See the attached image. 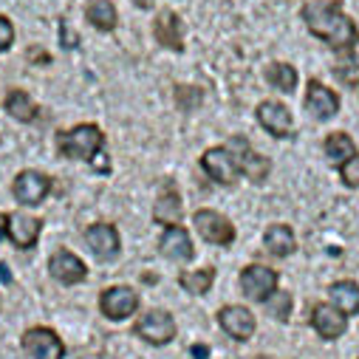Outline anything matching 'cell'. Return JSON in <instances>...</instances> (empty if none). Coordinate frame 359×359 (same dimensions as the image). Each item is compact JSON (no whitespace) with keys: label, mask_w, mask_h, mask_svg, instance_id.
Returning <instances> with one entry per match:
<instances>
[{"label":"cell","mask_w":359,"mask_h":359,"mask_svg":"<svg viewBox=\"0 0 359 359\" xmlns=\"http://www.w3.org/2000/svg\"><path fill=\"white\" fill-rule=\"evenodd\" d=\"M201 167H204V172L212 178L215 184H232L235 182V175H238V161H235V153L229 150V147H210V150H204V156H201Z\"/></svg>","instance_id":"cell-10"},{"label":"cell","mask_w":359,"mask_h":359,"mask_svg":"<svg viewBox=\"0 0 359 359\" xmlns=\"http://www.w3.org/2000/svg\"><path fill=\"white\" fill-rule=\"evenodd\" d=\"M300 18L306 20V26L314 37L325 40L339 54H351L359 43V32H356L353 20L342 12L339 0H309L300 9Z\"/></svg>","instance_id":"cell-1"},{"label":"cell","mask_w":359,"mask_h":359,"mask_svg":"<svg viewBox=\"0 0 359 359\" xmlns=\"http://www.w3.org/2000/svg\"><path fill=\"white\" fill-rule=\"evenodd\" d=\"M325 156H328L331 161L342 164V161H348L351 156H356V144H353V139H351L348 133H342V130L328 133V136H325Z\"/></svg>","instance_id":"cell-26"},{"label":"cell","mask_w":359,"mask_h":359,"mask_svg":"<svg viewBox=\"0 0 359 359\" xmlns=\"http://www.w3.org/2000/svg\"><path fill=\"white\" fill-rule=\"evenodd\" d=\"M306 111L317 119V122H328L337 116L339 111V94L334 88H325L320 79H309V88H306Z\"/></svg>","instance_id":"cell-9"},{"label":"cell","mask_w":359,"mask_h":359,"mask_svg":"<svg viewBox=\"0 0 359 359\" xmlns=\"http://www.w3.org/2000/svg\"><path fill=\"white\" fill-rule=\"evenodd\" d=\"M48 272H51V278H54L57 283L74 286V283H82V280L88 278V266H85V260L76 257L74 252L60 249V252H54L51 260H48Z\"/></svg>","instance_id":"cell-11"},{"label":"cell","mask_w":359,"mask_h":359,"mask_svg":"<svg viewBox=\"0 0 359 359\" xmlns=\"http://www.w3.org/2000/svg\"><path fill=\"white\" fill-rule=\"evenodd\" d=\"M6 235H9V215L0 212V241H4Z\"/></svg>","instance_id":"cell-36"},{"label":"cell","mask_w":359,"mask_h":359,"mask_svg":"<svg viewBox=\"0 0 359 359\" xmlns=\"http://www.w3.org/2000/svg\"><path fill=\"white\" fill-rule=\"evenodd\" d=\"M311 328L323 337V339H339L342 334H345V328H348V317L337 309V306H331V303H320V306H314V311H311Z\"/></svg>","instance_id":"cell-16"},{"label":"cell","mask_w":359,"mask_h":359,"mask_svg":"<svg viewBox=\"0 0 359 359\" xmlns=\"http://www.w3.org/2000/svg\"><path fill=\"white\" fill-rule=\"evenodd\" d=\"M278 283L280 275L263 263H252L241 272V292L255 303H269V297L278 292Z\"/></svg>","instance_id":"cell-3"},{"label":"cell","mask_w":359,"mask_h":359,"mask_svg":"<svg viewBox=\"0 0 359 359\" xmlns=\"http://www.w3.org/2000/svg\"><path fill=\"white\" fill-rule=\"evenodd\" d=\"M153 218L161 226H178V221H182V196H178L172 182L164 184V190L153 207Z\"/></svg>","instance_id":"cell-20"},{"label":"cell","mask_w":359,"mask_h":359,"mask_svg":"<svg viewBox=\"0 0 359 359\" xmlns=\"http://www.w3.org/2000/svg\"><path fill=\"white\" fill-rule=\"evenodd\" d=\"M139 306H142L139 292L130 289V286H111V289H105L102 297H100V311H102L108 320H114V323L133 317V314L139 311Z\"/></svg>","instance_id":"cell-5"},{"label":"cell","mask_w":359,"mask_h":359,"mask_svg":"<svg viewBox=\"0 0 359 359\" xmlns=\"http://www.w3.org/2000/svg\"><path fill=\"white\" fill-rule=\"evenodd\" d=\"M12 193H15V201L23 204V207H37L46 201V196L51 193V178L40 170H23L18 172L15 184H12Z\"/></svg>","instance_id":"cell-6"},{"label":"cell","mask_w":359,"mask_h":359,"mask_svg":"<svg viewBox=\"0 0 359 359\" xmlns=\"http://www.w3.org/2000/svg\"><path fill=\"white\" fill-rule=\"evenodd\" d=\"M263 246H266L269 255H275V257H289L297 249L294 229L289 224H272L263 235Z\"/></svg>","instance_id":"cell-21"},{"label":"cell","mask_w":359,"mask_h":359,"mask_svg":"<svg viewBox=\"0 0 359 359\" xmlns=\"http://www.w3.org/2000/svg\"><path fill=\"white\" fill-rule=\"evenodd\" d=\"M260 359H266V356H260Z\"/></svg>","instance_id":"cell-38"},{"label":"cell","mask_w":359,"mask_h":359,"mask_svg":"<svg viewBox=\"0 0 359 359\" xmlns=\"http://www.w3.org/2000/svg\"><path fill=\"white\" fill-rule=\"evenodd\" d=\"M153 34L158 40L161 48H170V51H184V23L178 18L172 9H164L156 23H153Z\"/></svg>","instance_id":"cell-15"},{"label":"cell","mask_w":359,"mask_h":359,"mask_svg":"<svg viewBox=\"0 0 359 359\" xmlns=\"http://www.w3.org/2000/svg\"><path fill=\"white\" fill-rule=\"evenodd\" d=\"M190 351H193L196 359H210V348H207V345H193Z\"/></svg>","instance_id":"cell-34"},{"label":"cell","mask_w":359,"mask_h":359,"mask_svg":"<svg viewBox=\"0 0 359 359\" xmlns=\"http://www.w3.org/2000/svg\"><path fill=\"white\" fill-rule=\"evenodd\" d=\"M12 43H15V26L9 18L0 15V51H9Z\"/></svg>","instance_id":"cell-31"},{"label":"cell","mask_w":359,"mask_h":359,"mask_svg":"<svg viewBox=\"0 0 359 359\" xmlns=\"http://www.w3.org/2000/svg\"><path fill=\"white\" fill-rule=\"evenodd\" d=\"M229 150L235 153L238 167L252 178V182H263V178L269 175V167H272V164H269V158L260 156V153H255L243 136H235L232 144H229Z\"/></svg>","instance_id":"cell-17"},{"label":"cell","mask_w":359,"mask_h":359,"mask_svg":"<svg viewBox=\"0 0 359 359\" xmlns=\"http://www.w3.org/2000/svg\"><path fill=\"white\" fill-rule=\"evenodd\" d=\"M133 334L142 337L144 342L150 345H167L175 339V320L170 311H161V309H153L147 314H142L133 325Z\"/></svg>","instance_id":"cell-4"},{"label":"cell","mask_w":359,"mask_h":359,"mask_svg":"<svg viewBox=\"0 0 359 359\" xmlns=\"http://www.w3.org/2000/svg\"><path fill=\"white\" fill-rule=\"evenodd\" d=\"M20 345H23V351H26L32 359H62V353H65V345H62V339L57 337V331H51V328H46V325L29 328V331L23 334Z\"/></svg>","instance_id":"cell-7"},{"label":"cell","mask_w":359,"mask_h":359,"mask_svg":"<svg viewBox=\"0 0 359 359\" xmlns=\"http://www.w3.org/2000/svg\"><path fill=\"white\" fill-rule=\"evenodd\" d=\"M266 82L283 94H292L297 88V68L289 62H272V65H266Z\"/></svg>","instance_id":"cell-25"},{"label":"cell","mask_w":359,"mask_h":359,"mask_svg":"<svg viewBox=\"0 0 359 359\" xmlns=\"http://www.w3.org/2000/svg\"><path fill=\"white\" fill-rule=\"evenodd\" d=\"M29 57H32L34 62H40V65H48V62H51V57H48L43 48H32V51H29Z\"/></svg>","instance_id":"cell-33"},{"label":"cell","mask_w":359,"mask_h":359,"mask_svg":"<svg viewBox=\"0 0 359 359\" xmlns=\"http://www.w3.org/2000/svg\"><path fill=\"white\" fill-rule=\"evenodd\" d=\"M105 147V133L91 125L82 122L71 130H60L57 133V150L65 158H82V161H94Z\"/></svg>","instance_id":"cell-2"},{"label":"cell","mask_w":359,"mask_h":359,"mask_svg":"<svg viewBox=\"0 0 359 359\" xmlns=\"http://www.w3.org/2000/svg\"><path fill=\"white\" fill-rule=\"evenodd\" d=\"M43 232V221L26 212H12L9 215V238L18 249H34L37 238Z\"/></svg>","instance_id":"cell-19"},{"label":"cell","mask_w":359,"mask_h":359,"mask_svg":"<svg viewBox=\"0 0 359 359\" xmlns=\"http://www.w3.org/2000/svg\"><path fill=\"white\" fill-rule=\"evenodd\" d=\"M269 311H272L275 320L286 323L289 314H292V294L289 292H275L272 297H269Z\"/></svg>","instance_id":"cell-29"},{"label":"cell","mask_w":359,"mask_h":359,"mask_svg":"<svg viewBox=\"0 0 359 359\" xmlns=\"http://www.w3.org/2000/svg\"><path fill=\"white\" fill-rule=\"evenodd\" d=\"M85 20L91 23L97 32H114L116 29V6L111 0H91L85 6Z\"/></svg>","instance_id":"cell-24"},{"label":"cell","mask_w":359,"mask_h":359,"mask_svg":"<svg viewBox=\"0 0 359 359\" xmlns=\"http://www.w3.org/2000/svg\"><path fill=\"white\" fill-rule=\"evenodd\" d=\"M158 249H161L164 257H170L175 263H187V260L196 257L193 241H190L187 229H182V226H167L164 235H161V241H158Z\"/></svg>","instance_id":"cell-18"},{"label":"cell","mask_w":359,"mask_h":359,"mask_svg":"<svg viewBox=\"0 0 359 359\" xmlns=\"http://www.w3.org/2000/svg\"><path fill=\"white\" fill-rule=\"evenodd\" d=\"M328 294H331V306H337L345 317L359 314V283L356 280H337L331 283Z\"/></svg>","instance_id":"cell-22"},{"label":"cell","mask_w":359,"mask_h":359,"mask_svg":"<svg viewBox=\"0 0 359 359\" xmlns=\"http://www.w3.org/2000/svg\"><path fill=\"white\" fill-rule=\"evenodd\" d=\"M85 243L97 260H114L119 255V232L114 224H91L85 229Z\"/></svg>","instance_id":"cell-14"},{"label":"cell","mask_w":359,"mask_h":359,"mask_svg":"<svg viewBox=\"0 0 359 359\" xmlns=\"http://www.w3.org/2000/svg\"><path fill=\"white\" fill-rule=\"evenodd\" d=\"M204 100V91L201 88H187V85H178L175 88V105L182 111H196Z\"/></svg>","instance_id":"cell-28"},{"label":"cell","mask_w":359,"mask_h":359,"mask_svg":"<svg viewBox=\"0 0 359 359\" xmlns=\"http://www.w3.org/2000/svg\"><path fill=\"white\" fill-rule=\"evenodd\" d=\"M60 43H62V48H68V51L79 46V34L71 32V26H68L65 20H60Z\"/></svg>","instance_id":"cell-32"},{"label":"cell","mask_w":359,"mask_h":359,"mask_svg":"<svg viewBox=\"0 0 359 359\" xmlns=\"http://www.w3.org/2000/svg\"><path fill=\"white\" fill-rule=\"evenodd\" d=\"M136 6H142V9H150V6H153V0H136Z\"/></svg>","instance_id":"cell-37"},{"label":"cell","mask_w":359,"mask_h":359,"mask_svg":"<svg viewBox=\"0 0 359 359\" xmlns=\"http://www.w3.org/2000/svg\"><path fill=\"white\" fill-rule=\"evenodd\" d=\"M0 283H4V286L12 283V272H9V266H6V263H0Z\"/></svg>","instance_id":"cell-35"},{"label":"cell","mask_w":359,"mask_h":359,"mask_svg":"<svg viewBox=\"0 0 359 359\" xmlns=\"http://www.w3.org/2000/svg\"><path fill=\"white\" fill-rule=\"evenodd\" d=\"M178 283L190 294H207L215 283V269L207 266V269H196V272H184V275H178Z\"/></svg>","instance_id":"cell-27"},{"label":"cell","mask_w":359,"mask_h":359,"mask_svg":"<svg viewBox=\"0 0 359 359\" xmlns=\"http://www.w3.org/2000/svg\"><path fill=\"white\" fill-rule=\"evenodd\" d=\"M339 175L345 187H359V153L339 164Z\"/></svg>","instance_id":"cell-30"},{"label":"cell","mask_w":359,"mask_h":359,"mask_svg":"<svg viewBox=\"0 0 359 359\" xmlns=\"http://www.w3.org/2000/svg\"><path fill=\"white\" fill-rule=\"evenodd\" d=\"M193 224L198 229V235L207 241V243H215V246H232L235 241V226L229 224L226 215L215 212V210H198L193 215Z\"/></svg>","instance_id":"cell-8"},{"label":"cell","mask_w":359,"mask_h":359,"mask_svg":"<svg viewBox=\"0 0 359 359\" xmlns=\"http://www.w3.org/2000/svg\"><path fill=\"white\" fill-rule=\"evenodd\" d=\"M218 325H221L232 339H238V342H246V339L255 334V328H257L255 314H252L246 306H224V309L218 311Z\"/></svg>","instance_id":"cell-13"},{"label":"cell","mask_w":359,"mask_h":359,"mask_svg":"<svg viewBox=\"0 0 359 359\" xmlns=\"http://www.w3.org/2000/svg\"><path fill=\"white\" fill-rule=\"evenodd\" d=\"M257 122L266 133H272L275 139H289L292 136V111L283 102L275 100H266L257 105Z\"/></svg>","instance_id":"cell-12"},{"label":"cell","mask_w":359,"mask_h":359,"mask_svg":"<svg viewBox=\"0 0 359 359\" xmlns=\"http://www.w3.org/2000/svg\"><path fill=\"white\" fill-rule=\"evenodd\" d=\"M4 108H6V114H9L12 119H18V122H34V119L40 116L34 100H32L26 91H20V88H12V91L6 94Z\"/></svg>","instance_id":"cell-23"}]
</instances>
